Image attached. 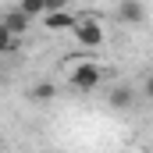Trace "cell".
Returning <instances> with one entry per match:
<instances>
[{"label":"cell","mask_w":153,"mask_h":153,"mask_svg":"<svg viewBox=\"0 0 153 153\" xmlns=\"http://www.w3.org/2000/svg\"><path fill=\"white\" fill-rule=\"evenodd\" d=\"M0 25H4L11 36H25V32H29V25H32V18H29V14H22V11L14 7V11H7V14L0 18Z\"/></svg>","instance_id":"cell-4"},{"label":"cell","mask_w":153,"mask_h":153,"mask_svg":"<svg viewBox=\"0 0 153 153\" xmlns=\"http://www.w3.org/2000/svg\"><path fill=\"white\" fill-rule=\"evenodd\" d=\"M0 78H4V71H0Z\"/></svg>","instance_id":"cell-11"},{"label":"cell","mask_w":153,"mask_h":153,"mask_svg":"<svg viewBox=\"0 0 153 153\" xmlns=\"http://www.w3.org/2000/svg\"><path fill=\"white\" fill-rule=\"evenodd\" d=\"M75 39L85 46V50H93V46H100L103 43V29H100V22L96 18H85V22H75Z\"/></svg>","instance_id":"cell-2"},{"label":"cell","mask_w":153,"mask_h":153,"mask_svg":"<svg viewBox=\"0 0 153 153\" xmlns=\"http://www.w3.org/2000/svg\"><path fill=\"white\" fill-rule=\"evenodd\" d=\"M18 11H22V14H29V18H36V14H43L46 7H43V0H22V4H18Z\"/></svg>","instance_id":"cell-9"},{"label":"cell","mask_w":153,"mask_h":153,"mask_svg":"<svg viewBox=\"0 0 153 153\" xmlns=\"http://www.w3.org/2000/svg\"><path fill=\"white\" fill-rule=\"evenodd\" d=\"M111 107H132V89H121L117 85L114 93H111Z\"/></svg>","instance_id":"cell-7"},{"label":"cell","mask_w":153,"mask_h":153,"mask_svg":"<svg viewBox=\"0 0 153 153\" xmlns=\"http://www.w3.org/2000/svg\"><path fill=\"white\" fill-rule=\"evenodd\" d=\"M53 93H57V89H53L50 82H39V85H32V100H36V103H50V100H53Z\"/></svg>","instance_id":"cell-6"},{"label":"cell","mask_w":153,"mask_h":153,"mask_svg":"<svg viewBox=\"0 0 153 153\" xmlns=\"http://www.w3.org/2000/svg\"><path fill=\"white\" fill-rule=\"evenodd\" d=\"M18 50V36H11L4 25H0V53H14Z\"/></svg>","instance_id":"cell-8"},{"label":"cell","mask_w":153,"mask_h":153,"mask_svg":"<svg viewBox=\"0 0 153 153\" xmlns=\"http://www.w3.org/2000/svg\"><path fill=\"white\" fill-rule=\"evenodd\" d=\"M121 22H128V25H139V22H146V7H143V0H121Z\"/></svg>","instance_id":"cell-5"},{"label":"cell","mask_w":153,"mask_h":153,"mask_svg":"<svg viewBox=\"0 0 153 153\" xmlns=\"http://www.w3.org/2000/svg\"><path fill=\"white\" fill-rule=\"evenodd\" d=\"M75 22H78V18L68 11V7H64V11H46V14H43L46 32H71V29H75Z\"/></svg>","instance_id":"cell-3"},{"label":"cell","mask_w":153,"mask_h":153,"mask_svg":"<svg viewBox=\"0 0 153 153\" xmlns=\"http://www.w3.org/2000/svg\"><path fill=\"white\" fill-rule=\"evenodd\" d=\"M43 7H46V11H64L68 0H43ZM46 11H43V14H46Z\"/></svg>","instance_id":"cell-10"},{"label":"cell","mask_w":153,"mask_h":153,"mask_svg":"<svg viewBox=\"0 0 153 153\" xmlns=\"http://www.w3.org/2000/svg\"><path fill=\"white\" fill-rule=\"evenodd\" d=\"M68 82H71V89H78V93H93V89L103 82V68H100L96 61H82V64L71 68Z\"/></svg>","instance_id":"cell-1"}]
</instances>
